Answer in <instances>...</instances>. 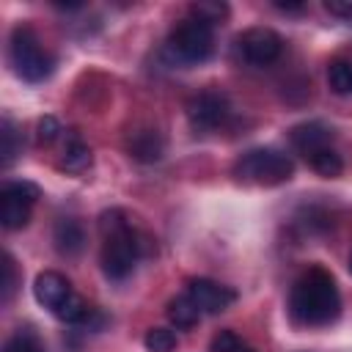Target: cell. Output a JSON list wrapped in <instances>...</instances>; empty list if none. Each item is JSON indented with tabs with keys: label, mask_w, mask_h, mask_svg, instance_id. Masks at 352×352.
<instances>
[{
	"label": "cell",
	"mask_w": 352,
	"mask_h": 352,
	"mask_svg": "<svg viewBox=\"0 0 352 352\" xmlns=\"http://www.w3.org/2000/svg\"><path fill=\"white\" fill-rule=\"evenodd\" d=\"M245 346V341L234 333V330H220L214 338H212V352H239Z\"/></svg>",
	"instance_id": "cell-23"
},
{
	"label": "cell",
	"mask_w": 352,
	"mask_h": 352,
	"mask_svg": "<svg viewBox=\"0 0 352 352\" xmlns=\"http://www.w3.org/2000/svg\"><path fill=\"white\" fill-rule=\"evenodd\" d=\"M126 148H129V154L135 157V160H140V162H157L160 157H162V151H165V140H162V135L157 132V129H135V132H129V138H126Z\"/></svg>",
	"instance_id": "cell-12"
},
{
	"label": "cell",
	"mask_w": 352,
	"mask_h": 352,
	"mask_svg": "<svg viewBox=\"0 0 352 352\" xmlns=\"http://www.w3.org/2000/svg\"><path fill=\"white\" fill-rule=\"evenodd\" d=\"M187 294L198 305L201 314H223L236 302V292L231 286L212 280V278H190Z\"/></svg>",
	"instance_id": "cell-10"
},
{
	"label": "cell",
	"mask_w": 352,
	"mask_h": 352,
	"mask_svg": "<svg viewBox=\"0 0 352 352\" xmlns=\"http://www.w3.org/2000/svg\"><path fill=\"white\" fill-rule=\"evenodd\" d=\"M143 344H146L148 352H173L176 344H179V338H176V333L170 327H151L146 333Z\"/></svg>",
	"instance_id": "cell-21"
},
{
	"label": "cell",
	"mask_w": 352,
	"mask_h": 352,
	"mask_svg": "<svg viewBox=\"0 0 352 352\" xmlns=\"http://www.w3.org/2000/svg\"><path fill=\"white\" fill-rule=\"evenodd\" d=\"M58 165L66 173H82V170H88V165H91V148L82 143V138L77 132H66V140H63Z\"/></svg>",
	"instance_id": "cell-14"
},
{
	"label": "cell",
	"mask_w": 352,
	"mask_h": 352,
	"mask_svg": "<svg viewBox=\"0 0 352 352\" xmlns=\"http://www.w3.org/2000/svg\"><path fill=\"white\" fill-rule=\"evenodd\" d=\"M99 234H102V272L110 280L129 278L143 253V242H140L138 231L132 228L129 217L121 209L102 212Z\"/></svg>",
	"instance_id": "cell-2"
},
{
	"label": "cell",
	"mask_w": 352,
	"mask_h": 352,
	"mask_svg": "<svg viewBox=\"0 0 352 352\" xmlns=\"http://www.w3.org/2000/svg\"><path fill=\"white\" fill-rule=\"evenodd\" d=\"M187 16L209 25V28H217L228 19V6L226 3H217V0H198L187 8Z\"/></svg>",
	"instance_id": "cell-16"
},
{
	"label": "cell",
	"mask_w": 352,
	"mask_h": 352,
	"mask_svg": "<svg viewBox=\"0 0 352 352\" xmlns=\"http://www.w3.org/2000/svg\"><path fill=\"white\" fill-rule=\"evenodd\" d=\"M16 286H19V278H16V264H14L11 253H3V283H0V297H3V302H8V300L14 297Z\"/></svg>",
	"instance_id": "cell-22"
},
{
	"label": "cell",
	"mask_w": 352,
	"mask_h": 352,
	"mask_svg": "<svg viewBox=\"0 0 352 352\" xmlns=\"http://www.w3.org/2000/svg\"><path fill=\"white\" fill-rule=\"evenodd\" d=\"M275 8H280V11H289V14H294V11H302L305 6H302V3H297V6H292V3H275Z\"/></svg>",
	"instance_id": "cell-26"
},
{
	"label": "cell",
	"mask_w": 352,
	"mask_h": 352,
	"mask_svg": "<svg viewBox=\"0 0 352 352\" xmlns=\"http://www.w3.org/2000/svg\"><path fill=\"white\" fill-rule=\"evenodd\" d=\"M236 52L250 66H270L283 52V38L272 28H248L236 36Z\"/></svg>",
	"instance_id": "cell-8"
},
{
	"label": "cell",
	"mask_w": 352,
	"mask_h": 352,
	"mask_svg": "<svg viewBox=\"0 0 352 352\" xmlns=\"http://www.w3.org/2000/svg\"><path fill=\"white\" fill-rule=\"evenodd\" d=\"M38 201V187L30 182H8L0 190V226L6 231L25 228Z\"/></svg>",
	"instance_id": "cell-7"
},
{
	"label": "cell",
	"mask_w": 352,
	"mask_h": 352,
	"mask_svg": "<svg viewBox=\"0 0 352 352\" xmlns=\"http://www.w3.org/2000/svg\"><path fill=\"white\" fill-rule=\"evenodd\" d=\"M165 50L176 63H204L214 52V28L187 16L168 33Z\"/></svg>",
	"instance_id": "cell-6"
},
{
	"label": "cell",
	"mask_w": 352,
	"mask_h": 352,
	"mask_svg": "<svg viewBox=\"0 0 352 352\" xmlns=\"http://www.w3.org/2000/svg\"><path fill=\"white\" fill-rule=\"evenodd\" d=\"M289 314L297 324L324 327L341 314V294L336 278L322 267H308L289 292Z\"/></svg>",
	"instance_id": "cell-1"
},
{
	"label": "cell",
	"mask_w": 352,
	"mask_h": 352,
	"mask_svg": "<svg viewBox=\"0 0 352 352\" xmlns=\"http://www.w3.org/2000/svg\"><path fill=\"white\" fill-rule=\"evenodd\" d=\"M60 135H63V129H60L58 118H52V116L38 118V124H36V138H38V143L50 146V143H52L55 138H60Z\"/></svg>",
	"instance_id": "cell-24"
},
{
	"label": "cell",
	"mask_w": 352,
	"mask_h": 352,
	"mask_svg": "<svg viewBox=\"0 0 352 352\" xmlns=\"http://www.w3.org/2000/svg\"><path fill=\"white\" fill-rule=\"evenodd\" d=\"M324 8L336 16H344V19H352V0H327Z\"/></svg>",
	"instance_id": "cell-25"
},
{
	"label": "cell",
	"mask_w": 352,
	"mask_h": 352,
	"mask_svg": "<svg viewBox=\"0 0 352 352\" xmlns=\"http://www.w3.org/2000/svg\"><path fill=\"white\" fill-rule=\"evenodd\" d=\"M349 272H352V256H349Z\"/></svg>",
	"instance_id": "cell-28"
},
{
	"label": "cell",
	"mask_w": 352,
	"mask_h": 352,
	"mask_svg": "<svg viewBox=\"0 0 352 352\" xmlns=\"http://www.w3.org/2000/svg\"><path fill=\"white\" fill-rule=\"evenodd\" d=\"M52 242L58 248V253L63 256H77L85 248V231L74 217H60L52 228Z\"/></svg>",
	"instance_id": "cell-13"
},
{
	"label": "cell",
	"mask_w": 352,
	"mask_h": 352,
	"mask_svg": "<svg viewBox=\"0 0 352 352\" xmlns=\"http://www.w3.org/2000/svg\"><path fill=\"white\" fill-rule=\"evenodd\" d=\"M308 165H311L319 176H324V179H336V176H341V170H344V160H341V154H338L333 146L316 151V154L308 160Z\"/></svg>",
	"instance_id": "cell-19"
},
{
	"label": "cell",
	"mask_w": 352,
	"mask_h": 352,
	"mask_svg": "<svg viewBox=\"0 0 352 352\" xmlns=\"http://www.w3.org/2000/svg\"><path fill=\"white\" fill-rule=\"evenodd\" d=\"M327 85L338 96H352V60L336 58L327 66Z\"/></svg>",
	"instance_id": "cell-17"
},
{
	"label": "cell",
	"mask_w": 352,
	"mask_h": 352,
	"mask_svg": "<svg viewBox=\"0 0 352 352\" xmlns=\"http://www.w3.org/2000/svg\"><path fill=\"white\" fill-rule=\"evenodd\" d=\"M3 352H47V349L33 327H19L6 338Z\"/></svg>",
	"instance_id": "cell-18"
},
{
	"label": "cell",
	"mask_w": 352,
	"mask_h": 352,
	"mask_svg": "<svg viewBox=\"0 0 352 352\" xmlns=\"http://www.w3.org/2000/svg\"><path fill=\"white\" fill-rule=\"evenodd\" d=\"M289 140H292V148L297 154L311 160L316 151L333 146V129L327 124H322V121H305V124H297L289 132Z\"/></svg>",
	"instance_id": "cell-11"
},
{
	"label": "cell",
	"mask_w": 352,
	"mask_h": 352,
	"mask_svg": "<svg viewBox=\"0 0 352 352\" xmlns=\"http://www.w3.org/2000/svg\"><path fill=\"white\" fill-rule=\"evenodd\" d=\"M165 314H168L170 324L179 327V330H190V327H195L198 319H201V311H198V305L190 300L187 292L179 294V297H173V300L168 302V311H165Z\"/></svg>",
	"instance_id": "cell-15"
},
{
	"label": "cell",
	"mask_w": 352,
	"mask_h": 352,
	"mask_svg": "<svg viewBox=\"0 0 352 352\" xmlns=\"http://www.w3.org/2000/svg\"><path fill=\"white\" fill-rule=\"evenodd\" d=\"M239 352H253V349H250V346H248V344H245V346H242V349H239Z\"/></svg>",
	"instance_id": "cell-27"
},
{
	"label": "cell",
	"mask_w": 352,
	"mask_h": 352,
	"mask_svg": "<svg viewBox=\"0 0 352 352\" xmlns=\"http://www.w3.org/2000/svg\"><path fill=\"white\" fill-rule=\"evenodd\" d=\"M292 173H294L292 157L278 148H250L234 162L236 182L256 187H278L289 182Z\"/></svg>",
	"instance_id": "cell-4"
},
{
	"label": "cell",
	"mask_w": 352,
	"mask_h": 352,
	"mask_svg": "<svg viewBox=\"0 0 352 352\" xmlns=\"http://www.w3.org/2000/svg\"><path fill=\"white\" fill-rule=\"evenodd\" d=\"M33 297L38 305H44L52 316H58L66 324H88L94 316V308L72 289L66 275L55 270H44L33 280Z\"/></svg>",
	"instance_id": "cell-3"
},
{
	"label": "cell",
	"mask_w": 352,
	"mask_h": 352,
	"mask_svg": "<svg viewBox=\"0 0 352 352\" xmlns=\"http://www.w3.org/2000/svg\"><path fill=\"white\" fill-rule=\"evenodd\" d=\"M19 148H22L19 132H16L14 121L6 116V118H3V124H0V154H3V168H8V165L16 160Z\"/></svg>",
	"instance_id": "cell-20"
},
{
	"label": "cell",
	"mask_w": 352,
	"mask_h": 352,
	"mask_svg": "<svg viewBox=\"0 0 352 352\" xmlns=\"http://www.w3.org/2000/svg\"><path fill=\"white\" fill-rule=\"evenodd\" d=\"M8 60L14 72L28 82H41L52 74V58L41 47L30 25H16L8 36Z\"/></svg>",
	"instance_id": "cell-5"
},
{
	"label": "cell",
	"mask_w": 352,
	"mask_h": 352,
	"mask_svg": "<svg viewBox=\"0 0 352 352\" xmlns=\"http://www.w3.org/2000/svg\"><path fill=\"white\" fill-rule=\"evenodd\" d=\"M231 113L228 96L220 91H201L187 102V121L195 132H212L226 124Z\"/></svg>",
	"instance_id": "cell-9"
}]
</instances>
